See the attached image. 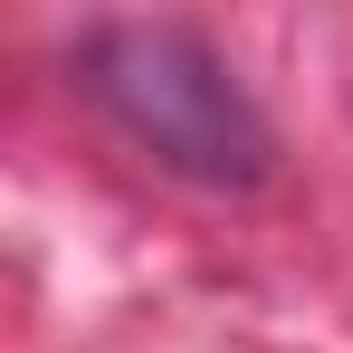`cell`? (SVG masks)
<instances>
[{
    "label": "cell",
    "instance_id": "cell-1",
    "mask_svg": "<svg viewBox=\"0 0 353 353\" xmlns=\"http://www.w3.org/2000/svg\"><path fill=\"white\" fill-rule=\"evenodd\" d=\"M67 77L143 163L201 181V191H248L277 163V134L248 105L239 67L181 19H105L77 39Z\"/></svg>",
    "mask_w": 353,
    "mask_h": 353
}]
</instances>
